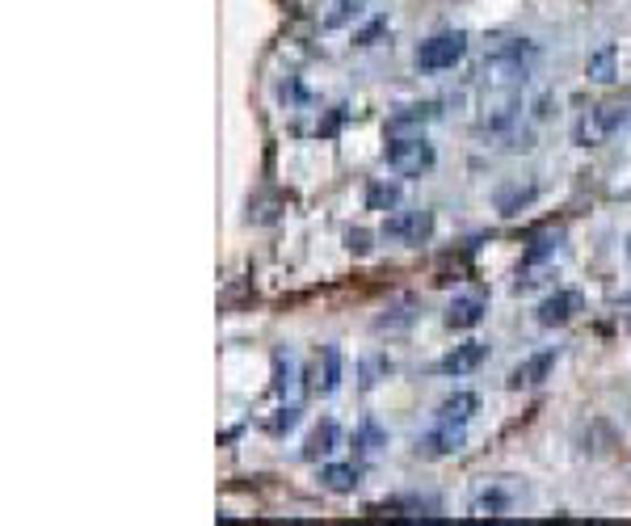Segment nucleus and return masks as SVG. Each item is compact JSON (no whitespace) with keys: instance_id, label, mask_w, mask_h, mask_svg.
I'll return each instance as SVG.
<instances>
[{"instance_id":"nucleus-1","label":"nucleus","mask_w":631,"mask_h":526,"mask_svg":"<svg viewBox=\"0 0 631 526\" xmlns=\"http://www.w3.org/2000/svg\"><path fill=\"white\" fill-rule=\"evenodd\" d=\"M539 59H543L539 43H531V38H510V43H501L497 51L484 55V64H480L484 89H522L535 76Z\"/></svg>"},{"instance_id":"nucleus-2","label":"nucleus","mask_w":631,"mask_h":526,"mask_svg":"<svg viewBox=\"0 0 631 526\" xmlns=\"http://www.w3.org/2000/svg\"><path fill=\"white\" fill-rule=\"evenodd\" d=\"M383 165L396 177H425L438 165V152L425 135H392L388 148H383Z\"/></svg>"},{"instance_id":"nucleus-3","label":"nucleus","mask_w":631,"mask_h":526,"mask_svg":"<svg viewBox=\"0 0 631 526\" xmlns=\"http://www.w3.org/2000/svg\"><path fill=\"white\" fill-rule=\"evenodd\" d=\"M463 55H467V34L463 30H438V34L425 38V43H417L413 68L425 72V76L451 72L455 64H463Z\"/></svg>"},{"instance_id":"nucleus-4","label":"nucleus","mask_w":631,"mask_h":526,"mask_svg":"<svg viewBox=\"0 0 631 526\" xmlns=\"http://www.w3.org/2000/svg\"><path fill=\"white\" fill-rule=\"evenodd\" d=\"M627 118H631V110L623 106V101H606V106L585 110L577 118V127H573V144L577 148H598V144H606V139L627 123Z\"/></svg>"},{"instance_id":"nucleus-5","label":"nucleus","mask_w":631,"mask_h":526,"mask_svg":"<svg viewBox=\"0 0 631 526\" xmlns=\"http://www.w3.org/2000/svg\"><path fill=\"white\" fill-rule=\"evenodd\" d=\"M383 236L388 240H400V245H425V240L434 236V211H396L383 219Z\"/></svg>"},{"instance_id":"nucleus-6","label":"nucleus","mask_w":631,"mask_h":526,"mask_svg":"<svg viewBox=\"0 0 631 526\" xmlns=\"http://www.w3.org/2000/svg\"><path fill=\"white\" fill-rule=\"evenodd\" d=\"M585 312V295L573 291V287H560L552 291L547 299H539V308H535V320L543 329H564L568 320H577Z\"/></svg>"},{"instance_id":"nucleus-7","label":"nucleus","mask_w":631,"mask_h":526,"mask_svg":"<svg viewBox=\"0 0 631 526\" xmlns=\"http://www.w3.org/2000/svg\"><path fill=\"white\" fill-rule=\"evenodd\" d=\"M463 442H467V430L459 426V421H438L430 434L417 438V455L421 459H451V455L463 451Z\"/></svg>"},{"instance_id":"nucleus-8","label":"nucleus","mask_w":631,"mask_h":526,"mask_svg":"<svg viewBox=\"0 0 631 526\" xmlns=\"http://www.w3.org/2000/svg\"><path fill=\"white\" fill-rule=\"evenodd\" d=\"M438 118V101H404L388 114V135H421Z\"/></svg>"},{"instance_id":"nucleus-9","label":"nucleus","mask_w":631,"mask_h":526,"mask_svg":"<svg viewBox=\"0 0 631 526\" xmlns=\"http://www.w3.org/2000/svg\"><path fill=\"white\" fill-rule=\"evenodd\" d=\"M484 362H488V346H484V341H463V346H455L451 354H442V358H438V375H446V379H463V375L480 371Z\"/></svg>"},{"instance_id":"nucleus-10","label":"nucleus","mask_w":631,"mask_h":526,"mask_svg":"<svg viewBox=\"0 0 631 526\" xmlns=\"http://www.w3.org/2000/svg\"><path fill=\"white\" fill-rule=\"evenodd\" d=\"M341 447V426L333 417H324V421H316V426L308 430V438H303V459L308 463H320V459H329L333 451Z\"/></svg>"},{"instance_id":"nucleus-11","label":"nucleus","mask_w":631,"mask_h":526,"mask_svg":"<svg viewBox=\"0 0 631 526\" xmlns=\"http://www.w3.org/2000/svg\"><path fill=\"white\" fill-rule=\"evenodd\" d=\"M518 505V493L514 489H505V484H484V489L472 497V505H467V510H472L476 518H505Z\"/></svg>"},{"instance_id":"nucleus-12","label":"nucleus","mask_w":631,"mask_h":526,"mask_svg":"<svg viewBox=\"0 0 631 526\" xmlns=\"http://www.w3.org/2000/svg\"><path fill=\"white\" fill-rule=\"evenodd\" d=\"M560 362V354L556 350H539V354H531L526 362H518V367L510 371V388L518 392V388H539V383L552 375V367Z\"/></svg>"},{"instance_id":"nucleus-13","label":"nucleus","mask_w":631,"mask_h":526,"mask_svg":"<svg viewBox=\"0 0 631 526\" xmlns=\"http://www.w3.org/2000/svg\"><path fill=\"white\" fill-rule=\"evenodd\" d=\"M341 375H345L341 350H337V346H320V354H316V383H312V388H316L320 396H333V392L341 388Z\"/></svg>"},{"instance_id":"nucleus-14","label":"nucleus","mask_w":631,"mask_h":526,"mask_svg":"<svg viewBox=\"0 0 631 526\" xmlns=\"http://www.w3.org/2000/svg\"><path fill=\"white\" fill-rule=\"evenodd\" d=\"M484 299L480 295H459L451 299V308H446V329H476L484 320Z\"/></svg>"},{"instance_id":"nucleus-15","label":"nucleus","mask_w":631,"mask_h":526,"mask_svg":"<svg viewBox=\"0 0 631 526\" xmlns=\"http://www.w3.org/2000/svg\"><path fill=\"white\" fill-rule=\"evenodd\" d=\"M476 413H480V396L476 392H451L438 404V421H459V426H467Z\"/></svg>"},{"instance_id":"nucleus-16","label":"nucleus","mask_w":631,"mask_h":526,"mask_svg":"<svg viewBox=\"0 0 631 526\" xmlns=\"http://www.w3.org/2000/svg\"><path fill=\"white\" fill-rule=\"evenodd\" d=\"M354 447H358L362 459H375L383 447H388V430H383L375 417H362V426H358V434H354Z\"/></svg>"},{"instance_id":"nucleus-17","label":"nucleus","mask_w":631,"mask_h":526,"mask_svg":"<svg viewBox=\"0 0 631 526\" xmlns=\"http://www.w3.org/2000/svg\"><path fill=\"white\" fill-rule=\"evenodd\" d=\"M539 198V186L531 181V186H501L497 194H493V202H497V211L501 215H518L522 207H531V202Z\"/></svg>"},{"instance_id":"nucleus-18","label":"nucleus","mask_w":631,"mask_h":526,"mask_svg":"<svg viewBox=\"0 0 631 526\" xmlns=\"http://www.w3.org/2000/svg\"><path fill=\"white\" fill-rule=\"evenodd\" d=\"M320 484L329 493H354L358 489V468H354V463H324Z\"/></svg>"},{"instance_id":"nucleus-19","label":"nucleus","mask_w":631,"mask_h":526,"mask_svg":"<svg viewBox=\"0 0 631 526\" xmlns=\"http://www.w3.org/2000/svg\"><path fill=\"white\" fill-rule=\"evenodd\" d=\"M295 383H299V362H295V354L291 350H274V392L278 396H287V392H295Z\"/></svg>"},{"instance_id":"nucleus-20","label":"nucleus","mask_w":631,"mask_h":526,"mask_svg":"<svg viewBox=\"0 0 631 526\" xmlns=\"http://www.w3.org/2000/svg\"><path fill=\"white\" fill-rule=\"evenodd\" d=\"M615 47H602V51H594L589 55V64H585V72H589V80H598V85H610L615 80Z\"/></svg>"},{"instance_id":"nucleus-21","label":"nucleus","mask_w":631,"mask_h":526,"mask_svg":"<svg viewBox=\"0 0 631 526\" xmlns=\"http://www.w3.org/2000/svg\"><path fill=\"white\" fill-rule=\"evenodd\" d=\"M396 371V362L388 358V354H371V358H362V367H358V375H362V388H375L379 379H388Z\"/></svg>"},{"instance_id":"nucleus-22","label":"nucleus","mask_w":631,"mask_h":526,"mask_svg":"<svg viewBox=\"0 0 631 526\" xmlns=\"http://www.w3.org/2000/svg\"><path fill=\"white\" fill-rule=\"evenodd\" d=\"M396 202H400V190L388 186V181H371L366 186V207L371 211H396Z\"/></svg>"},{"instance_id":"nucleus-23","label":"nucleus","mask_w":631,"mask_h":526,"mask_svg":"<svg viewBox=\"0 0 631 526\" xmlns=\"http://www.w3.org/2000/svg\"><path fill=\"white\" fill-rule=\"evenodd\" d=\"M299 417H303L299 404H282V409L266 421V430H270V434H287V430H295V426H299Z\"/></svg>"},{"instance_id":"nucleus-24","label":"nucleus","mask_w":631,"mask_h":526,"mask_svg":"<svg viewBox=\"0 0 631 526\" xmlns=\"http://www.w3.org/2000/svg\"><path fill=\"white\" fill-rule=\"evenodd\" d=\"M556 249H560V236H539L531 249H526V257H522V266H539V261H547V257H556Z\"/></svg>"},{"instance_id":"nucleus-25","label":"nucleus","mask_w":631,"mask_h":526,"mask_svg":"<svg viewBox=\"0 0 631 526\" xmlns=\"http://www.w3.org/2000/svg\"><path fill=\"white\" fill-rule=\"evenodd\" d=\"M345 249H350V253H358V257H366V253H371V232L350 228V232H345Z\"/></svg>"}]
</instances>
